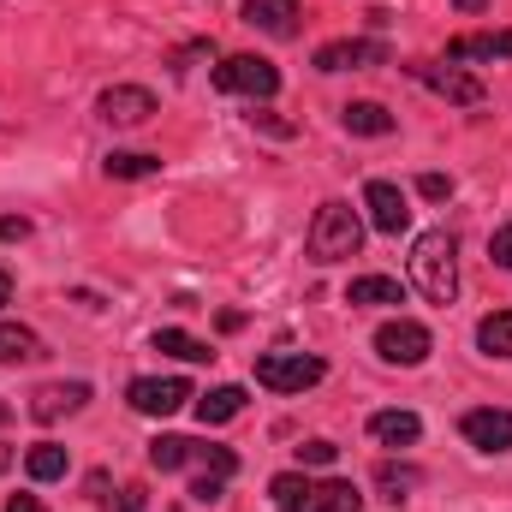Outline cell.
I'll list each match as a JSON object with an SVG mask.
<instances>
[{
	"label": "cell",
	"instance_id": "29",
	"mask_svg": "<svg viewBox=\"0 0 512 512\" xmlns=\"http://www.w3.org/2000/svg\"><path fill=\"white\" fill-rule=\"evenodd\" d=\"M298 459H304V465H316V471H328V465L340 459V447H334V441H304V447H298Z\"/></svg>",
	"mask_w": 512,
	"mask_h": 512
},
{
	"label": "cell",
	"instance_id": "32",
	"mask_svg": "<svg viewBox=\"0 0 512 512\" xmlns=\"http://www.w3.org/2000/svg\"><path fill=\"white\" fill-rule=\"evenodd\" d=\"M221 489H227L221 477H197V483H191V501H197V507H215V501H221Z\"/></svg>",
	"mask_w": 512,
	"mask_h": 512
},
{
	"label": "cell",
	"instance_id": "3",
	"mask_svg": "<svg viewBox=\"0 0 512 512\" xmlns=\"http://www.w3.org/2000/svg\"><path fill=\"white\" fill-rule=\"evenodd\" d=\"M322 376H328V364L316 352H262L256 358V382L268 387V393H304Z\"/></svg>",
	"mask_w": 512,
	"mask_h": 512
},
{
	"label": "cell",
	"instance_id": "25",
	"mask_svg": "<svg viewBox=\"0 0 512 512\" xmlns=\"http://www.w3.org/2000/svg\"><path fill=\"white\" fill-rule=\"evenodd\" d=\"M191 447L197 441H185V435H155L149 441V465L155 471H179V465H191Z\"/></svg>",
	"mask_w": 512,
	"mask_h": 512
},
{
	"label": "cell",
	"instance_id": "22",
	"mask_svg": "<svg viewBox=\"0 0 512 512\" xmlns=\"http://www.w3.org/2000/svg\"><path fill=\"white\" fill-rule=\"evenodd\" d=\"M477 346H483L489 358H512V310H489V316L477 322Z\"/></svg>",
	"mask_w": 512,
	"mask_h": 512
},
{
	"label": "cell",
	"instance_id": "9",
	"mask_svg": "<svg viewBox=\"0 0 512 512\" xmlns=\"http://www.w3.org/2000/svg\"><path fill=\"white\" fill-rule=\"evenodd\" d=\"M96 114H102L108 126H143V120L155 114V96H149L143 84H108L102 102H96Z\"/></svg>",
	"mask_w": 512,
	"mask_h": 512
},
{
	"label": "cell",
	"instance_id": "8",
	"mask_svg": "<svg viewBox=\"0 0 512 512\" xmlns=\"http://www.w3.org/2000/svg\"><path fill=\"white\" fill-rule=\"evenodd\" d=\"M358 66H387V42L376 36H346L316 48V72H358Z\"/></svg>",
	"mask_w": 512,
	"mask_h": 512
},
{
	"label": "cell",
	"instance_id": "15",
	"mask_svg": "<svg viewBox=\"0 0 512 512\" xmlns=\"http://www.w3.org/2000/svg\"><path fill=\"white\" fill-rule=\"evenodd\" d=\"M447 60H512V30H483V36H453Z\"/></svg>",
	"mask_w": 512,
	"mask_h": 512
},
{
	"label": "cell",
	"instance_id": "35",
	"mask_svg": "<svg viewBox=\"0 0 512 512\" xmlns=\"http://www.w3.org/2000/svg\"><path fill=\"white\" fill-rule=\"evenodd\" d=\"M6 512H48V507H42L36 495H12V501H6Z\"/></svg>",
	"mask_w": 512,
	"mask_h": 512
},
{
	"label": "cell",
	"instance_id": "34",
	"mask_svg": "<svg viewBox=\"0 0 512 512\" xmlns=\"http://www.w3.org/2000/svg\"><path fill=\"white\" fill-rule=\"evenodd\" d=\"M251 126L274 131V137H292V126H286V120H274V114H251Z\"/></svg>",
	"mask_w": 512,
	"mask_h": 512
},
{
	"label": "cell",
	"instance_id": "13",
	"mask_svg": "<svg viewBox=\"0 0 512 512\" xmlns=\"http://www.w3.org/2000/svg\"><path fill=\"white\" fill-rule=\"evenodd\" d=\"M245 24L286 42V36H298V0H245Z\"/></svg>",
	"mask_w": 512,
	"mask_h": 512
},
{
	"label": "cell",
	"instance_id": "14",
	"mask_svg": "<svg viewBox=\"0 0 512 512\" xmlns=\"http://www.w3.org/2000/svg\"><path fill=\"white\" fill-rule=\"evenodd\" d=\"M292 512H364V495H358V483H310V495L298 501Z\"/></svg>",
	"mask_w": 512,
	"mask_h": 512
},
{
	"label": "cell",
	"instance_id": "18",
	"mask_svg": "<svg viewBox=\"0 0 512 512\" xmlns=\"http://www.w3.org/2000/svg\"><path fill=\"white\" fill-rule=\"evenodd\" d=\"M340 120H346V131H352V137H387V131L399 126L382 102H346V108H340Z\"/></svg>",
	"mask_w": 512,
	"mask_h": 512
},
{
	"label": "cell",
	"instance_id": "31",
	"mask_svg": "<svg viewBox=\"0 0 512 512\" xmlns=\"http://www.w3.org/2000/svg\"><path fill=\"white\" fill-rule=\"evenodd\" d=\"M417 191H423L429 203H441V197H453V179H447V173H423V179H417Z\"/></svg>",
	"mask_w": 512,
	"mask_h": 512
},
{
	"label": "cell",
	"instance_id": "27",
	"mask_svg": "<svg viewBox=\"0 0 512 512\" xmlns=\"http://www.w3.org/2000/svg\"><path fill=\"white\" fill-rule=\"evenodd\" d=\"M268 495H274V507H280V512H292L304 495H310V483H304L298 471H286V477H274V483H268Z\"/></svg>",
	"mask_w": 512,
	"mask_h": 512
},
{
	"label": "cell",
	"instance_id": "36",
	"mask_svg": "<svg viewBox=\"0 0 512 512\" xmlns=\"http://www.w3.org/2000/svg\"><path fill=\"white\" fill-rule=\"evenodd\" d=\"M120 512H143V489H126L120 495Z\"/></svg>",
	"mask_w": 512,
	"mask_h": 512
},
{
	"label": "cell",
	"instance_id": "2",
	"mask_svg": "<svg viewBox=\"0 0 512 512\" xmlns=\"http://www.w3.org/2000/svg\"><path fill=\"white\" fill-rule=\"evenodd\" d=\"M310 256L316 262H346V256H358L364 245V221H358V209L352 203H322L316 209V221H310Z\"/></svg>",
	"mask_w": 512,
	"mask_h": 512
},
{
	"label": "cell",
	"instance_id": "1",
	"mask_svg": "<svg viewBox=\"0 0 512 512\" xmlns=\"http://www.w3.org/2000/svg\"><path fill=\"white\" fill-rule=\"evenodd\" d=\"M411 286L429 304H453V292H459V245H453L447 227H435V233H423L411 245Z\"/></svg>",
	"mask_w": 512,
	"mask_h": 512
},
{
	"label": "cell",
	"instance_id": "30",
	"mask_svg": "<svg viewBox=\"0 0 512 512\" xmlns=\"http://www.w3.org/2000/svg\"><path fill=\"white\" fill-rule=\"evenodd\" d=\"M489 262H495V268H512V221L489 233Z\"/></svg>",
	"mask_w": 512,
	"mask_h": 512
},
{
	"label": "cell",
	"instance_id": "10",
	"mask_svg": "<svg viewBox=\"0 0 512 512\" xmlns=\"http://www.w3.org/2000/svg\"><path fill=\"white\" fill-rule=\"evenodd\" d=\"M435 96H447V102H459V108H477L489 90H483V78H471V72H459V66H411Z\"/></svg>",
	"mask_w": 512,
	"mask_h": 512
},
{
	"label": "cell",
	"instance_id": "39",
	"mask_svg": "<svg viewBox=\"0 0 512 512\" xmlns=\"http://www.w3.org/2000/svg\"><path fill=\"white\" fill-rule=\"evenodd\" d=\"M6 417H12V411H6V405H0V423H6Z\"/></svg>",
	"mask_w": 512,
	"mask_h": 512
},
{
	"label": "cell",
	"instance_id": "37",
	"mask_svg": "<svg viewBox=\"0 0 512 512\" xmlns=\"http://www.w3.org/2000/svg\"><path fill=\"white\" fill-rule=\"evenodd\" d=\"M459 12H489V0H453Z\"/></svg>",
	"mask_w": 512,
	"mask_h": 512
},
{
	"label": "cell",
	"instance_id": "4",
	"mask_svg": "<svg viewBox=\"0 0 512 512\" xmlns=\"http://www.w3.org/2000/svg\"><path fill=\"white\" fill-rule=\"evenodd\" d=\"M215 90H227V96H256V102H268V96L280 90V72H274L268 60H256V54H227V60L215 66Z\"/></svg>",
	"mask_w": 512,
	"mask_h": 512
},
{
	"label": "cell",
	"instance_id": "16",
	"mask_svg": "<svg viewBox=\"0 0 512 512\" xmlns=\"http://www.w3.org/2000/svg\"><path fill=\"white\" fill-rule=\"evenodd\" d=\"M346 304H370V310H382V304H405V286H399L393 274H358V280L346 286Z\"/></svg>",
	"mask_w": 512,
	"mask_h": 512
},
{
	"label": "cell",
	"instance_id": "38",
	"mask_svg": "<svg viewBox=\"0 0 512 512\" xmlns=\"http://www.w3.org/2000/svg\"><path fill=\"white\" fill-rule=\"evenodd\" d=\"M0 304H12V274L0 268Z\"/></svg>",
	"mask_w": 512,
	"mask_h": 512
},
{
	"label": "cell",
	"instance_id": "5",
	"mask_svg": "<svg viewBox=\"0 0 512 512\" xmlns=\"http://www.w3.org/2000/svg\"><path fill=\"white\" fill-rule=\"evenodd\" d=\"M376 352H382L387 364H399V370H417V364L435 352V340H429L423 322L399 316V322H382V328H376Z\"/></svg>",
	"mask_w": 512,
	"mask_h": 512
},
{
	"label": "cell",
	"instance_id": "19",
	"mask_svg": "<svg viewBox=\"0 0 512 512\" xmlns=\"http://www.w3.org/2000/svg\"><path fill=\"white\" fill-rule=\"evenodd\" d=\"M155 352L185 358V364H209V358H215L209 340H197V334H185V328H155Z\"/></svg>",
	"mask_w": 512,
	"mask_h": 512
},
{
	"label": "cell",
	"instance_id": "23",
	"mask_svg": "<svg viewBox=\"0 0 512 512\" xmlns=\"http://www.w3.org/2000/svg\"><path fill=\"white\" fill-rule=\"evenodd\" d=\"M161 173V155L149 149H114L108 155V179H155Z\"/></svg>",
	"mask_w": 512,
	"mask_h": 512
},
{
	"label": "cell",
	"instance_id": "12",
	"mask_svg": "<svg viewBox=\"0 0 512 512\" xmlns=\"http://www.w3.org/2000/svg\"><path fill=\"white\" fill-rule=\"evenodd\" d=\"M84 399H90V382H48L30 399V417H36V423H54V417H66V411H78Z\"/></svg>",
	"mask_w": 512,
	"mask_h": 512
},
{
	"label": "cell",
	"instance_id": "7",
	"mask_svg": "<svg viewBox=\"0 0 512 512\" xmlns=\"http://www.w3.org/2000/svg\"><path fill=\"white\" fill-rule=\"evenodd\" d=\"M364 209H370V227L387 233V239H399V233L411 227V203H405V191H399L393 179H370V185H364Z\"/></svg>",
	"mask_w": 512,
	"mask_h": 512
},
{
	"label": "cell",
	"instance_id": "26",
	"mask_svg": "<svg viewBox=\"0 0 512 512\" xmlns=\"http://www.w3.org/2000/svg\"><path fill=\"white\" fill-rule=\"evenodd\" d=\"M191 459L203 465V477H221V483H227V477L239 471V459H233L227 447H191Z\"/></svg>",
	"mask_w": 512,
	"mask_h": 512
},
{
	"label": "cell",
	"instance_id": "33",
	"mask_svg": "<svg viewBox=\"0 0 512 512\" xmlns=\"http://www.w3.org/2000/svg\"><path fill=\"white\" fill-rule=\"evenodd\" d=\"M12 239H30V221L24 215H0V245H12Z\"/></svg>",
	"mask_w": 512,
	"mask_h": 512
},
{
	"label": "cell",
	"instance_id": "28",
	"mask_svg": "<svg viewBox=\"0 0 512 512\" xmlns=\"http://www.w3.org/2000/svg\"><path fill=\"white\" fill-rule=\"evenodd\" d=\"M376 483L387 489V501H405V489H417V465H382Z\"/></svg>",
	"mask_w": 512,
	"mask_h": 512
},
{
	"label": "cell",
	"instance_id": "17",
	"mask_svg": "<svg viewBox=\"0 0 512 512\" xmlns=\"http://www.w3.org/2000/svg\"><path fill=\"white\" fill-rule=\"evenodd\" d=\"M370 435H376L382 447H411V441L423 435V423H417V411H376V417H370Z\"/></svg>",
	"mask_w": 512,
	"mask_h": 512
},
{
	"label": "cell",
	"instance_id": "20",
	"mask_svg": "<svg viewBox=\"0 0 512 512\" xmlns=\"http://www.w3.org/2000/svg\"><path fill=\"white\" fill-rule=\"evenodd\" d=\"M245 411V387H209L203 399H197V417H203V429L209 423H233Z\"/></svg>",
	"mask_w": 512,
	"mask_h": 512
},
{
	"label": "cell",
	"instance_id": "21",
	"mask_svg": "<svg viewBox=\"0 0 512 512\" xmlns=\"http://www.w3.org/2000/svg\"><path fill=\"white\" fill-rule=\"evenodd\" d=\"M30 358H42L36 328H24V322H0V364H30Z\"/></svg>",
	"mask_w": 512,
	"mask_h": 512
},
{
	"label": "cell",
	"instance_id": "6",
	"mask_svg": "<svg viewBox=\"0 0 512 512\" xmlns=\"http://www.w3.org/2000/svg\"><path fill=\"white\" fill-rule=\"evenodd\" d=\"M131 411H143V417H173L185 399H197L185 376H143V382H131Z\"/></svg>",
	"mask_w": 512,
	"mask_h": 512
},
{
	"label": "cell",
	"instance_id": "24",
	"mask_svg": "<svg viewBox=\"0 0 512 512\" xmlns=\"http://www.w3.org/2000/svg\"><path fill=\"white\" fill-rule=\"evenodd\" d=\"M66 465H72V459H66V447H54V441H42V447H30V453H24V471H30L36 483L66 477Z\"/></svg>",
	"mask_w": 512,
	"mask_h": 512
},
{
	"label": "cell",
	"instance_id": "11",
	"mask_svg": "<svg viewBox=\"0 0 512 512\" xmlns=\"http://www.w3.org/2000/svg\"><path fill=\"white\" fill-rule=\"evenodd\" d=\"M465 441L471 447H483V453H507L512 447V411H495V405H483V411H465Z\"/></svg>",
	"mask_w": 512,
	"mask_h": 512
}]
</instances>
